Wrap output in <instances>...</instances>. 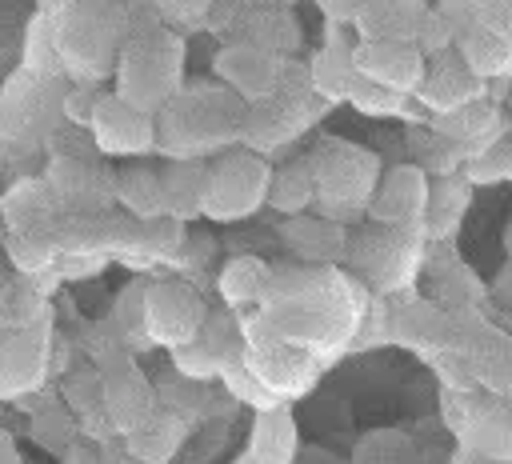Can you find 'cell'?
Returning <instances> with one entry per match:
<instances>
[{"label": "cell", "mask_w": 512, "mask_h": 464, "mask_svg": "<svg viewBox=\"0 0 512 464\" xmlns=\"http://www.w3.org/2000/svg\"><path fill=\"white\" fill-rule=\"evenodd\" d=\"M248 104L232 96L224 84H192L180 88L152 120L156 148L168 160H204L208 152H224L228 140H240Z\"/></svg>", "instance_id": "1"}, {"label": "cell", "mask_w": 512, "mask_h": 464, "mask_svg": "<svg viewBox=\"0 0 512 464\" xmlns=\"http://www.w3.org/2000/svg\"><path fill=\"white\" fill-rule=\"evenodd\" d=\"M184 88V40L160 24L128 32L116 60V92L124 104L156 116Z\"/></svg>", "instance_id": "2"}, {"label": "cell", "mask_w": 512, "mask_h": 464, "mask_svg": "<svg viewBox=\"0 0 512 464\" xmlns=\"http://www.w3.org/2000/svg\"><path fill=\"white\" fill-rule=\"evenodd\" d=\"M308 168H312V204H320V216L332 224L364 212L380 180V160L348 140H324L308 156Z\"/></svg>", "instance_id": "3"}, {"label": "cell", "mask_w": 512, "mask_h": 464, "mask_svg": "<svg viewBox=\"0 0 512 464\" xmlns=\"http://www.w3.org/2000/svg\"><path fill=\"white\" fill-rule=\"evenodd\" d=\"M272 164L248 148H224L212 160H204V192H200V216L216 224H232L252 216L264 204Z\"/></svg>", "instance_id": "4"}, {"label": "cell", "mask_w": 512, "mask_h": 464, "mask_svg": "<svg viewBox=\"0 0 512 464\" xmlns=\"http://www.w3.org/2000/svg\"><path fill=\"white\" fill-rule=\"evenodd\" d=\"M452 420L468 456L488 464H512V408L496 392H448Z\"/></svg>", "instance_id": "5"}, {"label": "cell", "mask_w": 512, "mask_h": 464, "mask_svg": "<svg viewBox=\"0 0 512 464\" xmlns=\"http://www.w3.org/2000/svg\"><path fill=\"white\" fill-rule=\"evenodd\" d=\"M204 316H208V304L184 280H160V284H148L144 292V340L148 344H164L168 352L184 348L200 336Z\"/></svg>", "instance_id": "6"}, {"label": "cell", "mask_w": 512, "mask_h": 464, "mask_svg": "<svg viewBox=\"0 0 512 464\" xmlns=\"http://www.w3.org/2000/svg\"><path fill=\"white\" fill-rule=\"evenodd\" d=\"M424 56L408 40H356L352 44V72L376 88H388L396 96H416L424 80Z\"/></svg>", "instance_id": "7"}, {"label": "cell", "mask_w": 512, "mask_h": 464, "mask_svg": "<svg viewBox=\"0 0 512 464\" xmlns=\"http://www.w3.org/2000/svg\"><path fill=\"white\" fill-rule=\"evenodd\" d=\"M428 208V172L420 164H396L380 172L364 212L380 228H416Z\"/></svg>", "instance_id": "8"}, {"label": "cell", "mask_w": 512, "mask_h": 464, "mask_svg": "<svg viewBox=\"0 0 512 464\" xmlns=\"http://www.w3.org/2000/svg\"><path fill=\"white\" fill-rule=\"evenodd\" d=\"M412 100L420 108H428L432 116H452V112H460V108H468L476 100H488V84L476 80L464 68L456 48H448V52H440V56H432L424 64V80H420Z\"/></svg>", "instance_id": "9"}, {"label": "cell", "mask_w": 512, "mask_h": 464, "mask_svg": "<svg viewBox=\"0 0 512 464\" xmlns=\"http://www.w3.org/2000/svg\"><path fill=\"white\" fill-rule=\"evenodd\" d=\"M92 140L108 156H144L156 148V120L120 96H100L92 108Z\"/></svg>", "instance_id": "10"}, {"label": "cell", "mask_w": 512, "mask_h": 464, "mask_svg": "<svg viewBox=\"0 0 512 464\" xmlns=\"http://www.w3.org/2000/svg\"><path fill=\"white\" fill-rule=\"evenodd\" d=\"M212 72L220 76V84H224L232 96H240L244 104H260V100H268V96L280 88L284 60H276V56H268V52H260V48H252V44L232 40V44H224V48L216 52Z\"/></svg>", "instance_id": "11"}, {"label": "cell", "mask_w": 512, "mask_h": 464, "mask_svg": "<svg viewBox=\"0 0 512 464\" xmlns=\"http://www.w3.org/2000/svg\"><path fill=\"white\" fill-rule=\"evenodd\" d=\"M100 408L120 436H128L156 412L152 384L144 380V372L132 360H112V368L100 376Z\"/></svg>", "instance_id": "12"}, {"label": "cell", "mask_w": 512, "mask_h": 464, "mask_svg": "<svg viewBox=\"0 0 512 464\" xmlns=\"http://www.w3.org/2000/svg\"><path fill=\"white\" fill-rule=\"evenodd\" d=\"M352 28H336V24H324V40L308 64V88L316 100L324 104H344L348 100V88L356 84V72H352Z\"/></svg>", "instance_id": "13"}, {"label": "cell", "mask_w": 512, "mask_h": 464, "mask_svg": "<svg viewBox=\"0 0 512 464\" xmlns=\"http://www.w3.org/2000/svg\"><path fill=\"white\" fill-rule=\"evenodd\" d=\"M280 240L300 264H312V268L344 260V248H348V232L340 224H332L324 216H308V212L288 216L280 224Z\"/></svg>", "instance_id": "14"}, {"label": "cell", "mask_w": 512, "mask_h": 464, "mask_svg": "<svg viewBox=\"0 0 512 464\" xmlns=\"http://www.w3.org/2000/svg\"><path fill=\"white\" fill-rule=\"evenodd\" d=\"M452 348H460V356L468 360L476 388L504 396V388H508V380H512V340H508L504 332L480 324L468 340H460V344H452Z\"/></svg>", "instance_id": "15"}, {"label": "cell", "mask_w": 512, "mask_h": 464, "mask_svg": "<svg viewBox=\"0 0 512 464\" xmlns=\"http://www.w3.org/2000/svg\"><path fill=\"white\" fill-rule=\"evenodd\" d=\"M428 8H432L428 0H368L352 24V36L356 40H408L412 44Z\"/></svg>", "instance_id": "16"}, {"label": "cell", "mask_w": 512, "mask_h": 464, "mask_svg": "<svg viewBox=\"0 0 512 464\" xmlns=\"http://www.w3.org/2000/svg\"><path fill=\"white\" fill-rule=\"evenodd\" d=\"M272 284H276V272L260 256H232L220 268V276H216V288H220V300H224L228 312H236V308H260L268 300Z\"/></svg>", "instance_id": "17"}, {"label": "cell", "mask_w": 512, "mask_h": 464, "mask_svg": "<svg viewBox=\"0 0 512 464\" xmlns=\"http://www.w3.org/2000/svg\"><path fill=\"white\" fill-rule=\"evenodd\" d=\"M236 40L284 60V56H292L300 48V24L284 8H248L240 16V24H236Z\"/></svg>", "instance_id": "18"}, {"label": "cell", "mask_w": 512, "mask_h": 464, "mask_svg": "<svg viewBox=\"0 0 512 464\" xmlns=\"http://www.w3.org/2000/svg\"><path fill=\"white\" fill-rule=\"evenodd\" d=\"M456 56L464 60V68L476 76V80H484V84H492V80H500V76H512V48L504 44V36L500 32H492V28H484V24H468L460 36H456Z\"/></svg>", "instance_id": "19"}, {"label": "cell", "mask_w": 512, "mask_h": 464, "mask_svg": "<svg viewBox=\"0 0 512 464\" xmlns=\"http://www.w3.org/2000/svg\"><path fill=\"white\" fill-rule=\"evenodd\" d=\"M200 192H204V160H168L160 164V196L164 216L184 224L200 216Z\"/></svg>", "instance_id": "20"}, {"label": "cell", "mask_w": 512, "mask_h": 464, "mask_svg": "<svg viewBox=\"0 0 512 464\" xmlns=\"http://www.w3.org/2000/svg\"><path fill=\"white\" fill-rule=\"evenodd\" d=\"M112 192H116V200H120L140 224L164 216L160 168H152V164H128V168H120V172L112 176Z\"/></svg>", "instance_id": "21"}, {"label": "cell", "mask_w": 512, "mask_h": 464, "mask_svg": "<svg viewBox=\"0 0 512 464\" xmlns=\"http://www.w3.org/2000/svg\"><path fill=\"white\" fill-rule=\"evenodd\" d=\"M264 204L276 208L280 216H300L312 208V168H308V156L304 160H292V164H280L272 168L268 176V192H264Z\"/></svg>", "instance_id": "22"}, {"label": "cell", "mask_w": 512, "mask_h": 464, "mask_svg": "<svg viewBox=\"0 0 512 464\" xmlns=\"http://www.w3.org/2000/svg\"><path fill=\"white\" fill-rule=\"evenodd\" d=\"M124 440H128V452H132L136 460L164 464V460L180 448L184 424H180V416H172V412H152V416H148L140 428H132Z\"/></svg>", "instance_id": "23"}, {"label": "cell", "mask_w": 512, "mask_h": 464, "mask_svg": "<svg viewBox=\"0 0 512 464\" xmlns=\"http://www.w3.org/2000/svg\"><path fill=\"white\" fill-rule=\"evenodd\" d=\"M468 192L472 184L464 176H436L428 180V208H424V224H428V236H444L452 232V224L464 216L468 208Z\"/></svg>", "instance_id": "24"}, {"label": "cell", "mask_w": 512, "mask_h": 464, "mask_svg": "<svg viewBox=\"0 0 512 464\" xmlns=\"http://www.w3.org/2000/svg\"><path fill=\"white\" fill-rule=\"evenodd\" d=\"M196 344L208 352V360L216 368H228V364L244 360V324L228 308H208Z\"/></svg>", "instance_id": "25"}, {"label": "cell", "mask_w": 512, "mask_h": 464, "mask_svg": "<svg viewBox=\"0 0 512 464\" xmlns=\"http://www.w3.org/2000/svg\"><path fill=\"white\" fill-rule=\"evenodd\" d=\"M292 444H296V428H292V416L284 404L256 416V432H252V456L256 460L284 464L292 456Z\"/></svg>", "instance_id": "26"}, {"label": "cell", "mask_w": 512, "mask_h": 464, "mask_svg": "<svg viewBox=\"0 0 512 464\" xmlns=\"http://www.w3.org/2000/svg\"><path fill=\"white\" fill-rule=\"evenodd\" d=\"M344 104H352L356 112H364V116H408L412 112V100L408 96H396V92H388V88H376V84H368V80H360L356 76V84L348 88V100Z\"/></svg>", "instance_id": "27"}, {"label": "cell", "mask_w": 512, "mask_h": 464, "mask_svg": "<svg viewBox=\"0 0 512 464\" xmlns=\"http://www.w3.org/2000/svg\"><path fill=\"white\" fill-rule=\"evenodd\" d=\"M216 380H224V388L236 396V400H244V404H252L256 412H268V408H280L284 400H276L252 372H248V364L244 360H236V364H228V368H220V376Z\"/></svg>", "instance_id": "28"}, {"label": "cell", "mask_w": 512, "mask_h": 464, "mask_svg": "<svg viewBox=\"0 0 512 464\" xmlns=\"http://www.w3.org/2000/svg\"><path fill=\"white\" fill-rule=\"evenodd\" d=\"M148 8H152V16H156V20H164V24H168V32H172V28L200 32V28H204V20H208L212 0H148Z\"/></svg>", "instance_id": "29"}, {"label": "cell", "mask_w": 512, "mask_h": 464, "mask_svg": "<svg viewBox=\"0 0 512 464\" xmlns=\"http://www.w3.org/2000/svg\"><path fill=\"white\" fill-rule=\"evenodd\" d=\"M412 44L420 48L424 60H432V56H440V52H448L456 44V28H452V20L440 8H428L420 28H416V36H412Z\"/></svg>", "instance_id": "30"}, {"label": "cell", "mask_w": 512, "mask_h": 464, "mask_svg": "<svg viewBox=\"0 0 512 464\" xmlns=\"http://www.w3.org/2000/svg\"><path fill=\"white\" fill-rule=\"evenodd\" d=\"M144 292H148V284H128L116 296L112 316H116L120 332H128V336H144Z\"/></svg>", "instance_id": "31"}, {"label": "cell", "mask_w": 512, "mask_h": 464, "mask_svg": "<svg viewBox=\"0 0 512 464\" xmlns=\"http://www.w3.org/2000/svg\"><path fill=\"white\" fill-rule=\"evenodd\" d=\"M172 364H176V372L184 376V380H216L220 376V368L208 360V352L192 340V344H184V348H172Z\"/></svg>", "instance_id": "32"}, {"label": "cell", "mask_w": 512, "mask_h": 464, "mask_svg": "<svg viewBox=\"0 0 512 464\" xmlns=\"http://www.w3.org/2000/svg\"><path fill=\"white\" fill-rule=\"evenodd\" d=\"M68 400H72L80 412L100 408V376H92V372L72 376V384H68Z\"/></svg>", "instance_id": "33"}, {"label": "cell", "mask_w": 512, "mask_h": 464, "mask_svg": "<svg viewBox=\"0 0 512 464\" xmlns=\"http://www.w3.org/2000/svg\"><path fill=\"white\" fill-rule=\"evenodd\" d=\"M364 4H368V0H316V8L324 12V20L336 24V28H352Z\"/></svg>", "instance_id": "34"}, {"label": "cell", "mask_w": 512, "mask_h": 464, "mask_svg": "<svg viewBox=\"0 0 512 464\" xmlns=\"http://www.w3.org/2000/svg\"><path fill=\"white\" fill-rule=\"evenodd\" d=\"M96 100H100V96H88V92L80 96V92H72V96H68V116L88 124V120H92V108H96Z\"/></svg>", "instance_id": "35"}, {"label": "cell", "mask_w": 512, "mask_h": 464, "mask_svg": "<svg viewBox=\"0 0 512 464\" xmlns=\"http://www.w3.org/2000/svg\"><path fill=\"white\" fill-rule=\"evenodd\" d=\"M500 180H512V140L504 136V156H500Z\"/></svg>", "instance_id": "36"}, {"label": "cell", "mask_w": 512, "mask_h": 464, "mask_svg": "<svg viewBox=\"0 0 512 464\" xmlns=\"http://www.w3.org/2000/svg\"><path fill=\"white\" fill-rule=\"evenodd\" d=\"M240 4L244 8H284V12L292 8V0H240Z\"/></svg>", "instance_id": "37"}, {"label": "cell", "mask_w": 512, "mask_h": 464, "mask_svg": "<svg viewBox=\"0 0 512 464\" xmlns=\"http://www.w3.org/2000/svg\"><path fill=\"white\" fill-rule=\"evenodd\" d=\"M500 36H504V44H508V48H512V12H508V20H504V24H500Z\"/></svg>", "instance_id": "38"}, {"label": "cell", "mask_w": 512, "mask_h": 464, "mask_svg": "<svg viewBox=\"0 0 512 464\" xmlns=\"http://www.w3.org/2000/svg\"><path fill=\"white\" fill-rule=\"evenodd\" d=\"M504 400H508V408H512V380H508V388H504Z\"/></svg>", "instance_id": "39"}]
</instances>
